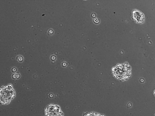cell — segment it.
<instances>
[{
    "label": "cell",
    "mask_w": 155,
    "mask_h": 116,
    "mask_svg": "<svg viewBox=\"0 0 155 116\" xmlns=\"http://www.w3.org/2000/svg\"><path fill=\"white\" fill-rule=\"evenodd\" d=\"M15 95V92L12 85H9L5 87H3L1 90V102L6 104L13 99Z\"/></svg>",
    "instance_id": "6da1fadb"
},
{
    "label": "cell",
    "mask_w": 155,
    "mask_h": 116,
    "mask_svg": "<svg viewBox=\"0 0 155 116\" xmlns=\"http://www.w3.org/2000/svg\"><path fill=\"white\" fill-rule=\"evenodd\" d=\"M130 68L124 65L117 66L114 70L113 73L115 77L120 79H124L127 78L130 75Z\"/></svg>",
    "instance_id": "7a4b0ae2"
},
{
    "label": "cell",
    "mask_w": 155,
    "mask_h": 116,
    "mask_svg": "<svg viewBox=\"0 0 155 116\" xmlns=\"http://www.w3.org/2000/svg\"><path fill=\"white\" fill-rule=\"evenodd\" d=\"M45 116H63V113L58 105H50L45 109Z\"/></svg>",
    "instance_id": "3957f363"
},
{
    "label": "cell",
    "mask_w": 155,
    "mask_h": 116,
    "mask_svg": "<svg viewBox=\"0 0 155 116\" xmlns=\"http://www.w3.org/2000/svg\"><path fill=\"white\" fill-rule=\"evenodd\" d=\"M133 15L134 19L137 22L141 23L144 21V15L139 11L137 10H134L133 11Z\"/></svg>",
    "instance_id": "277c9868"
},
{
    "label": "cell",
    "mask_w": 155,
    "mask_h": 116,
    "mask_svg": "<svg viewBox=\"0 0 155 116\" xmlns=\"http://www.w3.org/2000/svg\"><path fill=\"white\" fill-rule=\"evenodd\" d=\"M84 116H104V115H101L99 114L95 113H90L87 114Z\"/></svg>",
    "instance_id": "5b68a950"
},
{
    "label": "cell",
    "mask_w": 155,
    "mask_h": 116,
    "mask_svg": "<svg viewBox=\"0 0 155 116\" xmlns=\"http://www.w3.org/2000/svg\"><path fill=\"white\" fill-rule=\"evenodd\" d=\"M154 95H155V90L154 92Z\"/></svg>",
    "instance_id": "8992f818"
}]
</instances>
